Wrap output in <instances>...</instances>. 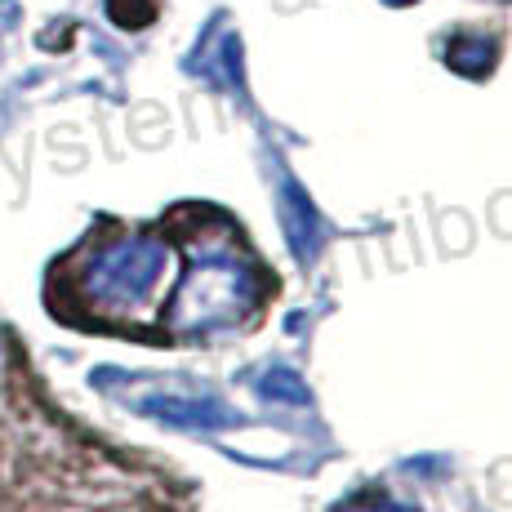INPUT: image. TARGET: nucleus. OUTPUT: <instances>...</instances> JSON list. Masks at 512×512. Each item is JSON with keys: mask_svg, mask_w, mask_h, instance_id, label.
<instances>
[{"mask_svg": "<svg viewBox=\"0 0 512 512\" xmlns=\"http://www.w3.org/2000/svg\"><path fill=\"white\" fill-rule=\"evenodd\" d=\"M281 214H285V232H290V241H294V254L308 263L312 254H317V219H312L308 196H303L294 183H285Z\"/></svg>", "mask_w": 512, "mask_h": 512, "instance_id": "nucleus-1", "label": "nucleus"}, {"mask_svg": "<svg viewBox=\"0 0 512 512\" xmlns=\"http://www.w3.org/2000/svg\"><path fill=\"white\" fill-rule=\"evenodd\" d=\"M263 397H290V401H299V406H303V401H308V392H303V383L299 379H294V374L290 370H277V374H268V383H263Z\"/></svg>", "mask_w": 512, "mask_h": 512, "instance_id": "nucleus-2", "label": "nucleus"}]
</instances>
